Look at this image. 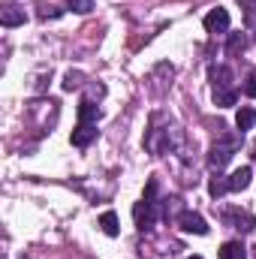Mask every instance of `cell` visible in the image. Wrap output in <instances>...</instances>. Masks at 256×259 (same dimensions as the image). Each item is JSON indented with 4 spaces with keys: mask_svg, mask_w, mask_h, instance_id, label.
Masks as SVG:
<instances>
[{
    "mask_svg": "<svg viewBox=\"0 0 256 259\" xmlns=\"http://www.w3.org/2000/svg\"><path fill=\"white\" fill-rule=\"evenodd\" d=\"M208 75H211V84H214V88H232V69H229V66H211V72H208Z\"/></svg>",
    "mask_w": 256,
    "mask_h": 259,
    "instance_id": "cell-10",
    "label": "cell"
},
{
    "mask_svg": "<svg viewBox=\"0 0 256 259\" xmlns=\"http://www.w3.org/2000/svg\"><path fill=\"white\" fill-rule=\"evenodd\" d=\"M78 88H81V72H66L64 91H78Z\"/></svg>",
    "mask_w": 256,
    "mask_h": 259,
    "instance_id": "cell-18",
    "label": "cell"
},
{
    "mask_svg": "<svg viewBox=\"0 0 256 259\" xmlns=\"http://www.w3.org/2000/svg\"><path fill=\"white\" fill-rule=\"evenodd\" d=\"M97 139V124H75L72 130V145L75 148H88Z\"/></svg>",
    "mask_w": 256,
    "mask_h": 259,
    "instance_id": "cell-7",
    "label": "cell"
},
{
    "mask_svg": "<svg viewBox=\"0 0 256 259\" xmlns=\"http://www.w3.org/2000/svg\"><path fill=\"white\" fill-rule=\"evenodd\" d=\"M238 3H241L244 9H256V0H238Z\"/></svg>",
    "mask_w": 256,
    "mask_h": 259,
    "instance_id": "cell-22",
    "label": "cell"
},
{
    "mask_svg": "<svg viewBox=\"0 0 256 259\" xmlns=\"http://www.w3.org/2000/svg\"><path fill=\"white\" fill-rule=\"evenodd\" d=\"M250 178H253V169L250 166H241V169H235L232 175H229V190H247L250 187Z\"/></svg>",
    "mask_w": 256,
    "mask_h": 259,
    "instance_id": "cell-8",
    "label": "cell"
},
{
    "mask_svg": "<svg viewBox=\"0 0 256 259\" xmlns=\"http://www.w3.org/2000/svg\"><path fill=\"white\" fill-rule=\"evenodd\" d=\"M244 27H247V33L256 39V9H244Z\"/></svg>",
    "mask_w": 256,
    "mask_h": 259,
    "instance_id": "cell-19",
    "label": "cell"
},
{
    "mask_svg": "<svg viewBox=\"0 0 256 259\" xmlns=\"http://www.w3.org/2000/svg\"><path fill=\"white\" fill-rule=\"evenodd\" d=\"M42 18H58L61 15V9H55V6H42V12H39Z\"/></svg>",
    "mask_w": 256,
    "mask_h": 259,
    "instance_id": "cell-21",
    "label": "cell"
},
{
    "mask_svg": "<svg viewBox=\"0 0 256 259\" xmlns=\"http://www.w3.org/2000/svg\"><path fill=\"white\" fill-rule=\"evenodd\" d=\"M235 100H238L235 88H214V106L229 109V106H235Z\"/></svg>",
    "mask_w": 256,
    "mask_h": 259,
    "instance_id": "cell-12",
    "label": "cell"
},
{
    "mask_svg": "<svg viewBox=\"0 0 256 259\" xmlns=\"http://www.w3.org/2000/svg\"><path fill=\"white\" fill-rule=\"evenodd\" d=\"M253 124H256V109L253 106H241L238 115H235V127L241 133H247V130H253Z\"/></svg>",
    "mask_w": 256,
    "mask_h": 259,
    "instance_id": "cell-11",
    "label": "cell"
},
{
    "mask_svg": "<svg viewBox=\"0 0 256 259\" xmlns=\"http://www.w3.org/2000/svg\"><path fill=\"white\" fill-rule=\"evenodd\" d=\"M220 259H247V247L241 241H226L220 247Z\"/></svg>",
    "mask_w": 256,
    "mask_h": 259,
    "instance_id": "cell-13",
    "label": "cell"
},
{
    "mask_svg": "<svg viewBox=\"0 0 256 259\" xmlns=\"http://www.w3.org/2000/svg\"><path fill=\"white\" fill-rule=\"evenodd\" d=\"M187 259H202V256H187Z\"/></svg>",
    "mask_w": 256,
    "mask_h": 259,
    "instance_id": "cell-23",
    "label": "cell"
},
{
    "mask_svg": "<svg viewBox=\"0 0 256 259\" xmlns=\"http://www.w3.org/2000/svg\"><path fill=\"white\" fill-rule=\"evenodd\" d=\"M223 220H226L232 229H238V232H253L256 229V220L247 214V211H226Z\"/></svg>",
    "mask_w": 256,
    "mask_h": 259,
    "instance_id": "cell-5",
    "label": "cell"
},
{
    "mask_svg": "<svg viewBox=\"0 0 256 259\" xmlns=\"http://www.w3.org/2000/svg\"><path fill=\"white\" fill-rule=\"evenodd\" d=\"M205 30L208 33H226L229 30V12L226 9H211L208 15H205Z\"/></svg>",
    "mask_w": 256,
    "mask_h": 259,
    "instance_id": "cell-4",
    "label": "cell"
},
{
    "mask_svg": "<svg viewBox=\"0 0 256 259\" xmlns=\"http://www.w3.org/2000/svg\"><path fill=\"white\" fill-rule=\"evenodd\" d=\"M244 46H247V36L238 30V33H229V42H226V55H238V52H244Z\"/></svg>",
    "mask_w": 256,
    "mask_h": 259,
    "instance_id": "cell-15",
    "label": "cell"
},
{
    "mask_svg": "<svg viewBox=\"0 0 256 259\" xmlns=\"http://www.w3.org/2000/svg\"><path fill=\"white\" fill-rule=\"evenodd\" d=\"M24 6H18V3H6L3 6V12H0V21H3V27H18V24H24Z\"/></svg>",
    "mask_w": 256,
    "mask_h": 259,
    "instance_id": "cell-6",
    "label": "cell"
},
{
    "mask_svg": "<svg viewBox=\"0 0 256 259\" xmlns=\"http://www.w3.org/2000/svg\"><path fill=\"white\" fill-rule=\"evenodd\" d=\"M133 217H136V226H139L142 232L154 229V223H157V217H160L157 181H148V190H145V196H142V202H136V208H133Z\"/></svg>",
    "mask_w": 256,
    "mask_h": 259,
    "instance_id": "cell-1",
    "label": "cell"
},
{
    "mask_svg": "<svg viewBox=\"0 0 256 259\" xmlns=\"http://www.w3.org/2000/svg\"><path fill=\"white\" fill-rule=\"evenodd\" d=\"M226 190H229V178H223V175H214V178H211V184H208V193L214 196V199H220Z\"/></svg>",
    "mask_w": 256,
    "mask_h": 259,
    "instance_id": "cell-16",
    "label": "cell"
},
{
    "mask_svg": "<svg viewBox=\"0 0 256 259\" xmlns=\"http://www.w3.org/2000/svg\"><path fill=\"white\" fill-rule=\"evenodd\" d=\"M244 94H247V97H256V72L253 75H247V81H244Z\"/></svg>",
    "mask_w": 256,
    "mask_h": 259,
    "instance_id": "cell-20",
    "label": "cell"
},
{
    "mask_svg": "<svg viewBox=\"0 0 256 259\" xmlns=\"http://www.w3.org/2000/svg\"><path fill=\"white\" fill-rule=\"evenodd\" d=\"M235 148H238V139H226V136H220L214 145H211V151H208V163L220 172L229 160H232V154H235Z\"/></svg>",
    "mask_w": 256,
    "mask_h": 259,
    "instance_id": "cell-2",
    "label": "cell"
},
{
    "mask_svg": "<svg viewBox=\"0 0 256 259\" xmlns=\"http://www.w3.org/2000/svg\"><path fill=\"white\" fill-rule=\"evenodd\" d=\"M100 121V106L94 100H81L78 103V124H97Z\"/></svg>",
    "mask_w": 256,
    "mask_h": 259,
    "instance_id": "cell-9",
    "label": "cell"
},
{
    "mask_svg": "<svg viewBox=\"0 0 256 259\" xmlns=\"http://www.w3.org/2000/svg\"><path fill=\"white\" fill-rule=\"evenodd\" d=\"M178 226H181L184 232H193V235H208V223H205V217L196 214V211H184V214L178 217Z\"/></svg>",
    "mask_w": 256,
    "mask_h": 259,
    "instance_id": "cell-3",
    "label": "cell"
},
{
    "mask_svg": "<svg viewBox=\"0 0 256 259\" xmlns=\"http://www.w3.org/2000/svg\"><path fill=\"white\" fill-rule=\"evenodd\" d=\"M66 6H69L72 12H81V15H84V12L94 9V0H66Z\"/></svg>",
    "mask_w": 256,
    "mask_h": 259,
    "instance_id": "cell-17",
    "label": "cell"
},
{
    "mask_svg": "<svg viewBox=\"0 0 256 259\" xmlns=\"http://www.w3.org/2000/svg\"><path fill=\"white\" fill-rule=\"evenodd\" d=\"M100 226H103V232H106L109 238H115V235L121 232V226H118V214H115V211H106V214L100 217Z\"/></svg>",
    "mask_w": 256,
    "mask_h": 259,
    "instance_id": "cell-14",
    "label": "cell"
}]
</instances>
